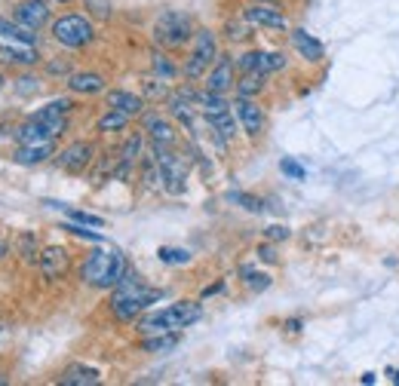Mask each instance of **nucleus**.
<instances>
[{
  "mask_svg": "<svg viewBox=\"0 0 399 386\" xmlns=\"http://www.w3.org/2000/svg\"><path fill=\"white\" fill-rule=\"evenodd\" d=\"M154 300H160V291L148 288L139 276L123 273L117 285H114V297H111V310L120 322H132L145 306H151Z\"/></svg>",
  "mask_w": 399,
  "mask_h": 386,
  "instance_id": "obj_1",
  "label": "nucleus"
},
{
  "mask_svg": "<svg viewBox=\"0 0 399 386\" xmlns=\"http://www.w3.org/2000/svg\"><path fill=\"white\" fill-rule=\"evenodd\" d=\"M126 273V261L120 248H98L92 252L87 261H83V282L92 285V288H114V285L123 279Z\"/></svg>",
  "mask_w": 399,
  "mask_h": 386,
  "instance_id": "obj_2",
  "label": "nucleus"
},
{
  "mask_svg": "<svg viewBox=\"0 0 399 386\" xmlns=\"http://www.w3.org/2000/svg\"><path fill=\"white\" fill-rule=\"evenodd\" d=\"M200 316H203L200 304H194V300H181V304H172V306H166V310H157L151 316H145L139 322V331H145V334L181 331V328L194 325Z\"/></svg>",
  "mask_w": 399,
  "mask_h": 386,
  "instance_id": "obj_3",
  "label": "nucleus"
},
{
  "mask_svg": "<svg viewBox=\"0 0 399 386\" xmlns=\"http://www.w3.org/2000/svg\"><path fill=\"white\" fill-rule=\"evenodd\" d=\"M154 40L166 49H178L188 40H194V21L181 10H166L154 25Z\"/></svg>",
  "mask_w": 399,
  "mask_h": 386,
  "instance_id": "obj_4",
  "label": "nucleus"
},
{
  "mask_svg": "<svg viewBox=\"0 0 399 386\" xmlns=\"http://www.w3.org/2000/svg\"><path fill=\"white\" fill-rule=\"evenodd\" d=\"M212 62H218V43L212 31H194V46H190V55L184 62V77L190 80H200L206 71L212 68Z\"/></svg>",
  "mask_w": 399,
  "mask_h": 386,
  "instance_id": "obj_5",
  "label": "nucleus"
},
{
  "mask_svg": "<svg viewBox=\"0 0 399 386\" xmlns=\"http://www.w3.org/2000/svg\"><path fill=\"white\" fill-rule=\"evenodd\" d=\"M157 166H160V184L169 193H184V178H188V166H184L181 156H175L169 147L154 145Z\"/></svg>",
  "mask_w": 399,
  "mask_h": 386,
  "instance_id": "obj_6",
  "label": "nucleus"
},
{
  "mask_svg": "<svg viewBox=\"0 0 399 386\" xmlns=\"http://www.w3.org/2000/svg\"><path fill=\"white\" fill-rule=\"evenodd\" d=\"M53 34L55 40L62 43V46H87V43L92 40V25L83 16H62L59 21L53 25Z\"/></svg>",
  "mask_w": 399,
  "mask_h": 386,
  "instance_id": "obj_7",
  "label": "nucleus"
},
{
  "mask_svg": "<svg viewBox=\"0 0 399 386\" xmlns=\"http://www.w3.org/2000/svg\"><path fill=\"white\" fill-rule=\"evenodd\" d=\"M237 68L243 71V74H274V71H283L286 68V59H283L280 53H261V49H255V53H246L237 59Z\"/></svg>",
  "mask_w": 399,
  "mask_h": 386,
  "instance_id": "obj_8",
  "label": "nucleus"
},
{
  "mask_svg": "<svg viewBox=\"0 0 399 386\" xmlns=\"http://www.w3.org/2000/svg\"><path fill=\"white\" fill-rule=\"evenodd\" d=\"M92 156H96V147L89 141H74L59 154V166L65 172H83L92 163Z\"/></svg>",
  "mask_w": 399,
  "mask_h": 386,
  "instance_id": "obj_9",
  "label": "nucleus"
},
{
  "mask_svg": "<svg viewBox=\"0 0 399 386\" xmlns=\"http://www.w3.org/2000/svg\"><path fill=\"white\" fill-rule=\"evenodd\" d=\"M246 21H249V25H255V28H276V31H283V28L289 25L286 16H283L276 6H270V3L249 6V10H246Z\"/></svg>",
  "mask_w": 399,
  "mask_h": 386,
  "instance_id": "obj_10",
  "label": "nucleus"
},
{
  "mask_svg": "<svg viewBox=\"0 0 399 386\" xmlns=\"http://www.w3.org/2000/svg\"><path fill=\"white\" fill-rule=\"evenodd\" d=\"M40 273H44L49 282L62 279L68 273V252L62 246H49L40 252Z\"/></svg>",
  "mask_w": 399,
  "mask_h": 386,
  "instance_id": "obj_11",
  "label": "nucleus"
},
{
  "mask_svg": "<svg viewBox=\"0 0 399 386\" xmlns=\"http://www.w3.org/2000/svg\"><path fill=\"white\" fill-rule=\"evenodd\" d=\"M231 86H233V62L227 59V55H222V59L215 62V68L206 74V89H209V92H222V95H224Z\"/></svg>",
  "mask_w": 399,
  "mask_h": 386,
  "instance_id": "obj_12",
  "label": "nucleus"
},
{
  "mask_svg": "<svg viewBox=\"0 0 399 386\" xmlns=\"http://www.w3.org/2000/svg\"><path fill=\"white\" fill-rule=\"evenodd\" d=\"M16 21H22V25L28 28H44L46 21H49V10H46V3L44 0H28V3H19L16 6Z\"/></svg>",
  "mask_w": 399,
  "mask_h": 386,
  "instance_id": "obj_13",
  "label": "nucleus"
},
{
  "mask_svg": "<svg viewBox=\"0 0 399 386\" xmlns=\"http://www.w3.org/2000/svg\"><path fill=\"white\" fill-rule=\"evenodd\" d=\"M237 117H240V123H243V129L249 135H261V129H265V111H261L255 102H249V98H243V102L237 104Z\"/></svg>",
  "mask_w": 399,
  "mask_h": 386,
  "instance_id": "obj_14",
  "label": "nucleus"
},
{
  "mask_svg": "<svg viewBox=\"0 0 399 386\" xmlns=\"http://www.w3.org/2000/svg\"><path fill=\"white\" fill-rule=\"evenodd\" d=\"M55 135L59 132H55L53 126L37 123V120H28V123L16 132V138H19V145H44V141H53Z\"/></svg>",
  "mask_w": 399,
  "mask_h": 386,
  "instance_id": "obj_15",
  "label": "nucleus"
},
{
  "mask_svg": "<svg viewBox=\"0 0 399 386\" xmlns=\"http://www.w3.org/2000/svg\"><path fill=\"white\" fill-rule=\"evenodd\" d=\"M53 154H55L53 141H44V145H22L16 154H12V160H16L19 166H37V163L49 160Z\"/></svg>",
  "mask_w": 399,
  "mask_h": 386,
  "instance_id": "obj_16",
  "label": "nucleus"
},
{
  "mask_svg": "<svg viewBox=\"0 0 399 386\" xmlns=\"http://www.w3.org/2000/svg\"><path fill=\"white\" fill-rule=\"evenodd\" d=\"M108 107L123 111L126 117H139V113L145 111V102H141V95H132V92H126V89H114V92H108Z\"/></svg>",
  "mask_w": 399,
  "mask_h": 386,
  "instance_id": "obj_17",
  "label": "nucleus"
},
{
  "mask_svg": "<svg viewBox=\"0 0 399 386\" xmlns=\"http://www.w3.org/2000/svg\"><path fill=\"white\" fill-rule=\"evenodd\" d=\"M292 46L298 49V55H301V59H308V62H319L323 59V43H319L317 37H310L308 31H301V28H298V31H292Z\"/></svg>",
  "mask_w": 399,
  "mask_h": 386,
  "instance_id": "obj_18",
  "label": "nucleus"
},
{
  "mask_svg": "<svg viewBox=\"0 0 399 386\" xmlns=\"http://www.w3.org/2000/svg\"><path fill=\"white\" fill-rule=\"evenodd\" d=\"M71 92H80V95H96V92L105 89V77L96 74V71H83V74H71Z\"/></svg>",
  "mask_w": 399,
  "mask_h": 386,
  "instance_id": "obj_19",
  "label": "nucleus"
},
{
  "mask_svg": "<svg viewBox=\"0 0 399 386\" xmlns=\"http://www.w3.org/2000/svg\"><path fill=\"white\" fill-rule=\"evenodd\" d=\"M0 37L12 40V43H22V46H34L37 34H34V28L22 25V21H6V19H0Z\"/></svg>",
  "mask_w": 399,
  "mask_h": 386,
  "instance_id": "obj_20",
  "label": "nucleus"
},
{
  "mask_svg": "<svg viewBox=\"0 0 399 386\" xmlns=\"http://www.w3.org/2000/svg\"><path fill=\"white\" fill-rule=\"evenodd\" d=\"M145 129L151 132L154 145H160V147H172L175 145V129L169 126L163 117H145Z\"/></svg>",
  "mask_w": 399,
  "mask_h": 386,
  "instance_id": "obj_21",
  "label": "nucleus"
},
{
  "mask_svg": "<svg viewBox=\"0 0 399 386\" xmlns=\"http://www.w3.org/2000/svg\"><path fill=\"white\" fill-rule=\"evenodd\" d=\"M98 380H102V374L96 368H87V365H74V368H68L62 374V383L65 386H96Z\"/></svg>",
  "mask_w": 399,
  "mask_h": 386,
  "instance_id": "obj_22",
  "label": "nucleus"
},
{
  "mask_svg": "<svg viewBox=\"0 0 399 386\" xmlns=\"http://www.w3.org/2000/svg\"><path fill=\"white\" fill-rule=\"evenodd\" d=\"M206 123L212 126V132L218 135V141L222 145H227V141L237 135V123H233L231 111H222V113H212V117H206Z\"/></svg>",
  "mask_w": 399,
  "mask_h": 386,
  "instance_id": "obj_23",
  "label": "nucleus"
},
{
  "mask_svg": "<svg viewBox=\"0 0 399 386\" xmlns=\"http://www.w3.org/2000/svg\"><path fill=\"white\" fill-rule=\"evenodd\" d=\"M178 340H181V334H178V331L151 334V338L141 343V349H148V353H169V349H175V347H178Z\"/></svg>",
  "mask_w": 399,
  "mask_h": 386,
  "instance_id": "obj_24",
  "label": "nucleus"
},
{
  "mask_svg": "<svg viewBox=\"0 0 399 386\" xmlns=\"http://www.w3.org/2000/svg\"><path fill=\"white\" fill-rule=\"evenodd\" d=\"M197 107L206 113V117H212V113L227 111V102L222 98V92H209V89H206L203 95H197Z\"/></svg>",
  "mask_w": 399,
  "mask_h": 386,
  "instance_id": "obj_25",
  "label": "nucleus"
},
{
  "mask_svg": "<svg viewBox=\"0 0 399 386\" xmlns=\"http://www.w3.org/2000/svg\"><path fill=\"white\" fill-rule=\"evenodd\" d=\"M126 123H130V117H126L123 111L108 107V113L98 120V132H120V129H126Z\"/></svg>",
  "mask_w": 399,
  "mask_h": 386,
  "instance_id": "obj_26",
  "label": "nucleus"
},
{
  "mask_svg": "<svg viewBox=\"0 0 399 386\" xmlns=\"http://www.w3.org/2000/svg\"><path fill=\"white\" fill-rule=\"evenodd\" d=\"M0 62L6 64H34L37 55L31 49H12V46H0Z\"/></svg>",
  "mask_w": 399,
  "mask_h": 386,
  "instance_id": "obj_27",
  "label": "nucleus"
},
{
  "mask_svg": "<svg viewBox=\"0 0 399 386\" xmlns=\"http://www.w3.org/2000/svg\"><path fill=\"white\" fill-rule=\"evenodd\" d=\"M261 86H265V74H246L243 80L237 83V92L243 98H249V95H255V92H261Z\"/></svg>",
  "mask_w": 399,
  "mask_h": 386,
  "instance_id": "obj_28",
  "label": "nucleus"
},
{
  "mask_svg": "<svg viewBox=\"0 0 399 386\" xmlns=\"http://www.w3.org/2000/svg\"><path fill=\"white\" fill-rule=\"evenodd\" d=\"M65 214L74 224H83V227H105V218L98 214H89V212H80V209H65Z\"/></svg>",
  "mask_w": 399,
  "mask_h": 386,
  "instance_id": "obj_29",
  "label": "nucleus"
},
{
  "mask_svg": "<svg viewBox=\"0 0 399 386\" xmlns=\"http://www.w3.org/2000/svg\"><path fill=\"white\" fill-rule=\"evenodd\" d=\"M157 255H160L163 264H188V261H190V252H188V248H169V246H163Z\"/></svg>",
  "mask_w": 399,
  "mask_h": 386,
  "instance_id": "obj_30",
  "label": "nucleus"
},
{
  "mask_svg": "<svg viewBox=\"0 0 399 386\" xmlns=\"http://www.w3.org/2000/svg\"><path fill=\"white\" fill-rule=\"evenodd\" d=\"M243 276H246V285H249L252 291H265L267 285H270V276H267V273H255V270L243 267Z\"/></svg>",
  "mask_w": 399,
  "mask_h": 386,
  "instance_id": "obj_31",
  "label": "nucleus"
},
{
  "mask_svg": "<svg viewBox=\"0 0 399 386\" xmlns=\"http://www.w3.org/2000/svg\"><path fill=\"white\" fill-rule=\"evenodd\" d=\"M154 71L163 77V80H169V77L175 74V68H172V64H169L166 59H163V55H154Z\"/></svg>",
  "mask_w": 399,
  "mask_h": 386,
  "instance_id": "obj_32",
  "label": "nucleus"
},
{
  "mask_svg": "<svg viewBox=\"0 0 399 386\" xmlns=\"http://www.w3.org/2000/svg\"><path fill=\"white\" fill-rule=\"evenodd\" d=\"M280 169H283V172H286V175H289V178H295V181H304V169H301V166H298V163H295V160H283V163H280Z\"/></svg>",
  "mask_w": 399,
  "mask_h": 386,
  "instance_id": "obj_33",
  "label": "nucleus"
},
{
  "mask_svg": "<svg viewBox=\"0 0 399 386\" xmlns=\"http://www.w3.org/2000/svg\"><path fill=\"white\" fill-rule=\"evenodd\" d=\"M227 37H231V40H246L249 37V28L240 25V21H227Z\"/></svg>",
  "mask_w": 399,
  "mask_h": 386,
  "instance_id": "obj_34",
  "label": "nucleus"
},
{
  "mask_svg": "<svg viewBox=\"0 0 399 386\" xmlns=\"http://www.w3.org/2000/svg\"><path fill=\"white\" fill-rule=\"evenodd\" d=\"M231 199H237V203H243V209H249V212H261V203H258V199L246 196V193H233Z\"/></svg>",
  "mask_w": 399,
  "mask_h": 386,
  "instance_id": "obj_35",
  "label": "nucleus"
},
{
  "mask_svg": "<svg viewBox=\"0 0 399 386\" xmlns=\"http://www.w3.org/2000/svg\"><path fill=\"white\" fill-rule=\"evenodd\" d=\"M87 3L92 6V12H96V16H102V19H108V16H111L108 0H87Z\"/></svg>",
  "mask_w": 399,
  "mask_h": 386,
  "instance_id": "obj_36",
  "label": "nucleus"
},
{
  "mask_svg": "<svg viewBox=\"0 0 399 386\" xmlns=\"http://www.w3.org/2000/svg\"><path fill=\"white\" fill-rule=\"evenodd\" d=\"M34 248H37V242H34V236H31V233H25V236H22V255L28 257V261H31V257H34Z\"/></svg>",
  "mask_w": 399,
  "mask_h": 386,
  "instance_id": "obj_37",
  "label": "nucleus"
},
{
  "mask_svg": "<svg viewBox=\"0 0 399 386\" xmlns=\"http://www.w3.org/2000/svg\"><path fill=\"white\" fill-rule=\"evenodd\" d=\"M148 95L163 98V95H166V86H160V80H151V83H148Z\"/></svg>",
  "mask_w": 399,
  "mask_h": 386,
  "instance_id": "obj_38",
  "label": "nucleus"
},
{
  "mask_svg": "<svg viewBox=\"0 0 399 386\" xmlns=\"http://www.w3.org/2000/svg\"><path fill=\"white\" fill-rule=\"evenodd\" d=\"M22 86H19V92L22 95H31V92H37V80H31V77H25V80H19Z\"/></svg>",
  "mask_w": 399,
  "mask_h": 386,
  "instance_id": "obj_39",
  "label": "nucleus"
},
{
  "mask_svg": "<svg viewBox=\"0 0 399 386\" xmlns=\"http://www.w3.org/2000/svg\"><path fill=\"white\" fill-rule=\"evenodd\" d=\"M267 236H270V239H289V230H286V227H270Z\"/></svg>",
  "mask_w": 399,
  "mask_h": 386,
  "instance_id": "obj_40",
  "label": "nucleus"
},
{
  "mask_svg": "<svg viewBox=\"0 0 399 386\" xmlns=\"http://www.w3.org/2000/svg\"><path fill=\"white\" fill-rule=\"evenodd\" d=\"M258 255L265 257V261H276V255H274V248L270 246H265V248H258Z\"/></svg>",
  "mask_w": 399,
  "mask_h": 386,
  "instance_id": "obj_41",
  "label": "nucleus"
},
{
  "mask_svg": "<svg viewBox=\"0 0 399 386\" xmlns=\"http://www.w3.org/2000/svg\"><path fill=\"white\" fill-rule=\"evenodd\" d=\"M286 325H289V331H298V328H301V322H298V319H289Z\"/></svg>",
  "mask_w": 399,
  "mask_h": 386,
  "instance_id": "obj_42",
  "label": "nucleus"
},
{
  "mask_svg": "<svg viewBox=\"0 0 399 386\" xmlns=\"http://www.w3.org/2000/svg\"><path fill=\"white\" fill-rule=\"evenodd\" d=\"M3 255H6V248H3V246H0V257H3Z\"/></svg>",
  "mask_w": 399,
  "mask_h": 386,
  "instance_id": "obj_43",
  "label": "nucleus"
},
{
  "mask_svg": "<svg viewBox=\"0 0 399 386\" xmlns=\"http://www.w3.org/2000/svg\"><path fill=\"white\" fill-rule=\"evenodd\" d=\"M393 383H399V371H396V377H393Z\"/></svg>",
  "mask_w": 399,
  "mask_h": 386,
  "instance_id": "obj_44",
  "label": "nucleus"
},
{
  "mask_svg": "<svg viewBox=\"0 0 399 386\" xmlns=\"http://www.w3.org/2000/svg\"><path fill=\"white\" fill-rule=\"evenodd\" d=\"M0 89H3V77H0Z\"/></svg>",
  "mask_w": 399,
  "mask_h": 386,
  "instance_id": "obj_45",
  "label": "nucleus"
},
{
  "mask_svg": "<svg viewBox=\"0 0 399 386\" xmlns=\"http://www.w3.org/2000/svg\"><path fill=\"white\" fill-rule=\"evenodd\" d=\"M0 386H3V377H0Z\"/></svg>",
  "mask_w": 399,
  "mask_h": 386,
  "instance_id": "obj_46",
  "label": "nucleus"
}]
</instances>
